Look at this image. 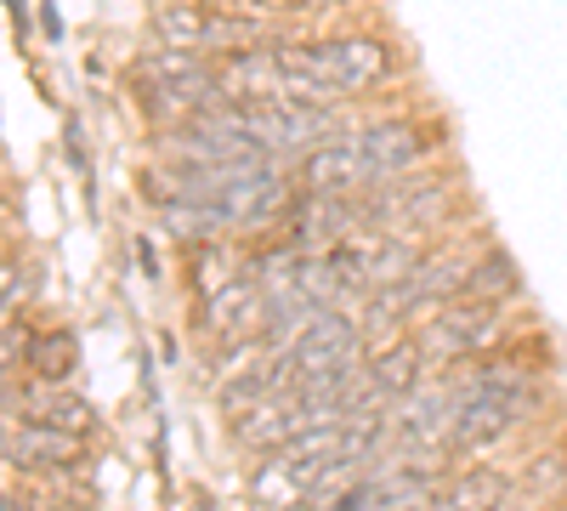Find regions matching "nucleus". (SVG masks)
Here are the masks:
<instances>
[{
  "label": "nucleus",
  "instance_id": "nucleus-17",
  "mask_svg": "<svg viewBox=\"0 0 567 511\" xmlns=\"http://www.w3.org/2000/svg\"><path fill=\"white\" fill-rule=\"evenodd\" d=\"M516 290H523V273H516V262H511L505 251H483L477 262H471V278H465V296H471V302L505 307Z\"/></svg>",
  "mask_w": 567,
  "mask_h": 511
},
{
  "label": "nucleus",
  "instance_id": "nucleus-14",
  "mask_svg": "<svg viewBox=\"0 0 567 511\" xmlns=\"http://www.w3.org/2000/svg\"><path fill=\"white\" fill-rule=\"evenodd\" d=\"M516 505V483L494 467H460L449 478H437L425 511H511Z\"/></svg>",
  "mask_w": 567,
  "mask_h": 511
},
{
  "label": "nucleus",
  "instance_id": "nucleus-16",
  "mask_svg": "<svg viewBox=\"0 0 567 511\" xmlns=\"http://www.w3.org/2000/svg\"><path fill=\"white\" fill-rule=\"evenodd\" d=\"M363 369H369L374 387H381L392 403H403V398H414V392H420V381H425V352H420V341L403 330V336H392L381 352H374Z\"/></svg>",
  "mask_w": 567,
  "mask_h": 511
},
{
  "label": "nucleus",
  "instance_id": "nucleus-22",
  "mask_svg": "<svg viewBox=\"0 0 567 511\" xmlns=\"http://www.w3.org/2000/svg\"><path fill=\"white\" fill-rule=\"evenodd\" d=\"M0 511H34V505H23V500H7V494H0Z\"/></svg>",
  "mask_w": 567,
  "mask_h": 511
},
{
  "label": "nucleus",
  "instance_id": "nucleus-19",
  "mask_svg": "<svg viewBox=\"0 0 567 511\" xmlns=\"http://www.w3.org/2000/svg\"><path fill=\"white\" fill-rule=\"evenodd\" d=\"M34 341H40V336L29 330V324H18V318L0 324V381H7L18 364H29V358H34Z\"/></svg>",
  "mask_w": 567,
  "mask_h": 511
},
{
  "label": "nucleus",
  "instance_id": "nucleus-7",
  "mask_svg": "<svg viewBox=\"0 0 567 511\" xmlns=\"http://www.w3.org/2000/svg\"><path fill=\"white\" fill-rule=\"evenodd\" d=\"M136 98L148 103L159 120L182 125V120H199L210 109H221V85H216V63L199 52H148L131 69Z\"/></svg>",
  "mask_w": 567,
  "mask_h": 511
},
{
  "label": "nucleus",
  "instance_id": "nucleus-11",
  "mask_svg": "<svg viewBox=\"0 0 567 511\" xmlns=\"http://www.w3.org/2000/svg\"><path fill=\"white\" fill-rule=\"evenodd\" d=\"M454 182L443 176H398L386 188L363 194V227H381V234H425V227H443L454 216Z\"/></svg>",
  "mask_w": 567,
  "mask_h": 511
},
{
  "label": "nucleus",
  "instance_id": "nucleus-13",
  "mask_svg": "<svg viewBox=\"0 0 567 511\" xmlns=\"http://www.w3.org/2000/svg\"><path fill=\"white\" fill-rule=\"evenodd\" d=\"M0 460L18 472H69L85 460V438L52 432L29 415H0Z\"/></svg>",
  "mask_w": 567,
  "mask_h": 511
},
{
  "label": "nucleus",
  "instance_id": "nucleus-6",
  "mask_svg": "<svg viewBox=\"0 0 567 511\" xmlns=\"http://www.w3.org/2000/svg\"><path fill=\"white\" fill-rule=\"evenodd\" d=\"M267 358H272L278 392H284V387L341 381V376H352V369H363V330H358L352 313L323 307L318 318L301 324L290 347H284V352H267Z\"/></svg>",
  "mask_w": 567,
  "mask_h": 511
},
{
  "label": "nucleus",
  "instance_id": "nucleus-20",
  "mask_svg": "<svg viewBox=\"0 0 567 511\" xmlns=\"http://www.w3.org/2000/svg\"><path fill=\"white\" fill-rule=\"evenodd\" d=\"M29 290V267L23 262H0V324H7V313L23 302Z\"/></svg>",
  "mask_w": 567,
  "mask_h": 511
},
{
  "label": "nucleus",
  "instance_id": "nucleus-21",
  "mask_svg": "<svg viewBox=\"0 0 567 511\" xmlns=\"http://www.w3.org/2000/svg\"><path fill=\"white\" fill-rule=\"evenodd\" d=\"M256 12H272V18H312V12H329L336 0H250Z\"/></svg>",
  "mask_w": 567,
  "mask_h": 511
},
{
  "label": "nucleus",
  "instance_id": "nucleus-2",
  "mask_svg": "<svg viewBox=\"0 0 567 511\" xmlns=\"http://www.w3.org/2000/svg\"><path fill=\"white\" fill-rule=\"evenodd\" d=\"M148 200L165 211V227L176 239L216 245L239 227H267L290 211V176H278L272 165H239V171H216V165H165L148 171Z\"/></svg>",
  "mask_w": 567,
  "mask_h": 511
},
{
  "label": "nucleus",
  "instance_id": "nucleus-23",
  "mask_svg": "<svg viewBox=\"0 0 567 511\" xmlns=\"http://www.w3.org/2000/svg\"><path fill=\"white\" fill-rule=\"evenodd\" d=\"M0 403H7V381H0Z\"/></svg>",
  "mask_w": 567,
  "mask_h": 511
},
{
  "label": "nucleus",
  "instance_id": "nucleus-3",
  "mask_svg": "<svg viewBox=\"0 0 567 511\" xmlns=\"http://www.w3.org/2000/svg\"><path fill=\"white\" fill-rule=\"evenodd\" d=\"M381 454H386V421H341V427L307 432L296 443H284L278 454H267L261 472L250 478V494L267 511H296L307 500H336L352 483H363Z\"/></svg>",
  "mask_w": 567,
  "mask_h": 511
},
{
  "label": "nucleus",
  "instance_id": "nucleus-8",
  "mask_svg": "<svg viewBox=\"0 0 567 511\" xmlns=\"http://www.w3.org/2000/svg\"><path fill=\"white\" fill-rule=\"evenodd\" d=\"M233 131H245L250 143L278 160V154H312L329 136H341V114L329 103H221L216 109Z\"/></svg>",
  "mask_w": 567,
  "mask_h": 511
},
{
  "label": "nucleus",
  "instance_id": "nucleus-10",
  "mask_svg": "<svg viewBox=\"0 0 567 511\" xmlns=\"http://www.w3.org/2000/svg\"><path fill=\"white\" fill-rule=\"evenodd\" d=\"M154 40L165 52H256V45H272L267 29L256 18H233L221 7H205V0H159L154 7Z\"/></svg>",
  "mask_w": 567,
  "mask_h": 511
},
{
  "label": "nucleus",
  "instance_id": "nucleus-5",
  "mask_svg": "<svg viewBox=\"0 0 567 511\" xmlns=\"http://www.w3.org/2000/svg\"><path fill=\"white\" fill-rule=\"evenodd\" d=\"M449 392H454V438H449L454 454L494 449L499 438H511L523 427L539 403V381L516 364H483V369H471V376H460Z\"/></svg>",
  "mask_w": 567,
  "mask_h": 511
},
{
  "label": "nucleus",
  "instance_id": "nucleus-1",
  "mask_svg": "<svg viewBox=\"0 0 567 511\" xmlns=\"http://www.w3.org/2000/svg\"><path fill=\"white\" fill-rule=\"evenodd\" d=\"M386 74H392V52L374 34L272 40L216 63L221 103H336L352 98V91L381 85Z\"/></svg>",
  "mask_w": 567,
  "mask_h": 511
},
{
  "label": "nucleus",
  "instance_id": "nucleus-9",
  "mask_svg": "<svg viewBox=\"0 0 567 511\" xmlns=\"http://www.w3.org/2000/svg\"><path fill=\"white\" fill-rule=\"evenodd\" d=\"M329 273H336L341 296H381V290H398L403 278L425 262V251L414 239H398V234H381V227H358V234H347L336 251H323Z\"/></svg>",
  "mask_w": 567,
  "mask_h": 511
},
{
  "label": "nucleus",
  "instance_id": "nucleus-15",
  "mask_svg": "<svg viewBox=\"0 0 567 511\" xmlns=\"http://www.w3.org/2000/svg\"><path fill=\"white\" fill-rule=\"evenodd\" d=\"M12 403H18V415H29V421L52 427V432H69V438L97 432V409H91L85 398H74V392H58V387H29V392H18Z\"/></svg>",
  "mask_w": 567,
  "mask_h": 511
},
{
  "label": "nucleus",
  "instance_id": "nucleus-12",
  "mask_svg": "<svg viewBox=\"0 0 567 511\" xmlns=\"http://www.w3.org/2000/svg\"><path fill=\"white\" fill-rule=\"evenodd\" d=\"M499 336H505V307H494V302H471V296L443 302V307L414 330L425 364H465V358H483Z\"/></svg>",
  "mask_w": 567,
  "mask_h": 511
},
{
  "label": "nucleus",
  "instance_id": "nucleus-18",
  "mask_svg": "<svg viewBox=\"0 0 567 511\" xmlns=\"http://www.w3.org/2000/svg\"><path fill=\"white\" fill-rule=\"evenodd\" d=\"M74 352H80V341H74L69 330H52V336L34 341V358H29V364L45 376V387H52V381H63L69 369H74Z\"/></svg>",
  "mask_w": 567,
  "mask_h": 511
},
{
  "label": "nucleus",
  "instance_id": "nucleus-4",
  "mask_svg": "<svg viewBox=\"0 0 567 511\" xmlns=\"http://www.w3.org/2000/svg\"><path fill=\"white\" fill-rule=\"evenodd\" d=\"M432 149H437L432 125H420V120H369V125H352L341 136H329L323 149L301 154L296 188L323 194V200H363L374 188H386V182H398L403 171H414Z\"/></svg>",
  "mask_w": 567,
  "mask_h": 511
}]
</instances>
